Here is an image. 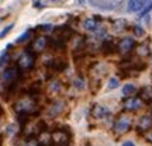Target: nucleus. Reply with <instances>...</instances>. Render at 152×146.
I'll return each mask as SVG.
<instances>
[{
  "instance_id": "11",
  "label": "nucleus",
  "mask_w": 152,
  "mask_h": 146,
  "mask_svg": "<svg viewBox=\"0 0 152 146\" xmlns=\"http://www.w3.org/2000/svg\"><path fill=\"white\" fill-rule=\"evenodd\" d=\"M134 93H135V86H134V84H125V86L123 87V94H124V96L131 97Z\"/></svg>"
},
{
  "instance_id": "17",
  "label": "nucleus",
  "mask_w": 152,
  "mask_h": 146,
  "mask_svg": "<svg viewBox=\"0 0 152 146\" xmlns=\"http://www.w3.org/2000/svg\"><path fill=\"white\" fill-rule=\"evenodd\" d=\"M138 54L140 55H148V48L147 46H140V48H138Z\"/></svg>"
},
{
  "instance_id": "4",
  "label": "nucleus",
  "mask_w": 152,
  "mask_h": 146,
  "mask_svg": "<svg viewBox=\"0 0 152 146\" xmlns=\"http://www.w3.org/2000/svg\"><path fill=\"white\" fill-rule=\"evenodd\" d=\"M142 101L138 97H128L124 101V108L128 111H135V110L141 108Z\"/></svg>"
},
{
  "instance_id": "6",
  "label": "nucleus",
  "mask_w": 152,
  "mask_h": 146,
  "mask_svg": "<svg viewBox=\"0 0 152 146\" xmlns=\"http://www.w3.org/2000/svg\"><path fill=\"white\" fill-rule=\"evenodd\" d=\"M120 51H123V52H130L131 49L134 48V39H131V38H124V39H121V42H120Z\"/></svg>"
},
{
  "instance_id": "15",
  "label": "nucleus",
  "mask_w": 152,
  "mask_h": 146,
  "mask_svg": "<svg viewBox=\"0 0 152 146\" xmlns=\"http://www.w3.org/2000/svg\"><path fill=\"white\" fill-rule=\"evenodd\" d=\"M30 37V31H27V33H24L21 35V37H18V39H17V42L18 44H21V42H24V41H27V38Z\"/></svg>"
},
{
  "instance_id": "7",
  "label": "nucleus",
  "mask_w": 152,
  "mask_h": 146,
  "mask_svg": "<svg viewBox=\"0 0 152 146\" xmlns=\"http://www.w3.org/2000/svg\"><path fill=\"white\" fill-rule=\"evenodd\" d=\"M151 126H152V118L148 117V115L142 117L140 119V122H138V129L140 131H148V129H151Z\"/></svg>"
},
{
  "instance_id": "13",
  "label": "nucleus",
  "mask_w": 152,
  "mask_h": 146,
  "mask_svg": "<svg viewBox=\"0 0 152 146\" xmlns=\"http://www.w3.org/2000/svg\"><path fill=\"white\" fill-rule=\"evenodd\" d=\"M13 27H14V24H9L7 27H4V30H3V31H0V38H4L6 35L11 31V28H13Z\"/></svg>"
},
{
  "instance_id": "19",
  "label": "nucleus",
  "mask_w": 152,
  "mask_h": 146,
  "mask_svg": "<svg viewBox=\"0 0 152 146\" xmlns=\"http://www.w3.org/2000/svg\"><path fill=\"white\" fill-rule=\"evenodd\" d=\"M151 9H152V0H151V3H149V4L147 6V9H145V10H144V11H142V13H141V17H144V16H145V14H147V13H148V11H149V10H151Z\"/></svg>"
},
{
  "instance_id": "1",
  "label": "nucleus",
  "mask_w": 152,
  "mask_h": 146,
  "mask_svg": "<svg viewBox=\"0 0 152 146\" xmlns=\"http://www.w3.org/2000/svg\"><path fill=\"white\" fill-rule=\"evenodd\" d=\"M130 118L128 117H120L117 121H115V124H114V129L117 134H124L127 131L130 129Z\"/></svg>"
},
{
  "instance_id": "9",
  "label": "nucleus",
  "mask_w": 152,
  "mask_h": 146,
  "mask_svg": "<svg viewBox=\"0 0 152 146\" xmlns=\"http://www.w3.org/2000/svg\"><path fill=\"white\" fill-rule=\"evenodd\" d=\"M144 7V0H130L128 1V10L130 11H140Z\"/></svg>"
},
{
  "instance_id": "20",
  "label": "nucleus",
  "mask_w": 152,
  "mask_h": 146,
  "mask_svg": "<svg viewBox=\"0 0 152 146\" xmlns=\"http://www.w3.org/2000/svg\"><path fill=\"white\" fill-rule=\"evenodd\" d=\"M123 146H134V143H132V142H124V143H123Z\"/></svg>"
},
{
  "instance_id": "21",
  "label": "nucleus",
  "mask_w": 152,
  "mask_h": 146,
  "mask_svg": "<svg viewBox=\"0 0 152 146\" xmlns=\"http://www.w3.org/2000/svg\"><path fill=\"white\" fill-rule=\"evenodd\" d=\"M0 113H1V107H0Z\"/></svg>"
},
{
  "instance_id": "3",
  "label": "nucleus",
  "mask_w": 152,
  "mask_h": 146,
  "mask_svg": "<svg viewBox=\"0 0 152 146\" xmlns=\"http://www.w3.org/2000/svg\"><path fill=\"white\" fill-rule=\"evenodd\" d=\"M34 65V55H31L30 52H24L18 59V68L21 69H30Z\"/></svg>"
},
{
  "instance_id": "5",
  "label": "nucleus",
  "mask_w": 152,
  "mask_h": 146,
  "mask_svg": "<svg viewBox=\"0 0 152 146\" xmlns=\"http://www.w3.org/2000/svg\"><path fill=\"white\" fill-rule=\"evenodd\" d=\"M47 44H48V39L45 37H38L34 39V44H33V48L35 52H41L45 46H47Z\"/></svg>"
},
{
  "instance_id": "16",
  "label": "nucleus",
  "mask_w": 152,
  "mask_h": 146,
  "mask_svg": "<svg viewBox=\"0 0 152 146\" xmlns=\"http://www.w3.org/2000/svg\"><path fill=\"white\" fill-rule=\"evenodd\" d=\"M117 86H118V80H117V79H110V81H109V89H115Z\"/></svg>"
},
{
  "instance_id": "8",
  "label": "nucleus",
  "mask_w": 152,
  "mask_h": 146,
  "mask_svg": "<svg viewBox=\"0 0 152 146\" xmlns=\"http://www.w3.org/2000/svg\"><path fill=\"white\" fill-rule=\"evenodd\" d=\"M107 114V110L104 108L103 105H94L92 108V117L93 118H103L104 115Z\"/></svg>"
},
{
  "instance_id": "18",
  "label": "nucleus",
  "mask_w": 152,
  "mask_h": 146,
  "mask_svg": "<svg viewBox=\"0 0 152 146\" xmlns=\"http://www.w3.org/2000/svg\"><path fill=\"white\" fill-rule=\"evenodd\" d=\"M145 139L148 142H152V129H148L147 134H145Z\"/></svg>"
},
{
  "instance_id": "14",
  "label": "nucleus",
  "mask_w": 152,
  "mask_h": 146,
  "mask_svg": "<svg viewBox=\"0 0 152 146\" xmlns=\"http://www.w3.org/2000/svg\"><path fill=\"white\" fill-rule=\"evenodd\" d=\"M132 33L135 34L137 37H142V35H144V30H142L141 27L135 25V27H132Z\"/></svg>"
},
{
  "instance_id": "2",
  "label": "nucleus",
  "mask_w": 152,
  "mask_h": 146,
  "mask_svg": "<svg viewBox=\"0 0 152 146\" xmlns=\"http://www.w3.org/2000/svg\"><path fill=\"white\" fill-rule=\"evenodd\" d=\"M68 135H66L64 131H55V132H52L51 134V141H52V143H55V145L58 146H65L66 143H68Z\"/></svg>"
},
{
  "instance_id": "10",
  "label": "nucleus",
  "mask_w": 152,
  "mask_h": 146,
  "mask_svg": "<svg viewBox=\"0 0 152 146\" xmlns=\"http://www.w3.org/2000/svg\"><path fill=\"white\" fill-rule=\"evenodd\" d=\"M17 72H18V69H17V68H9V69H6V70H4L3 77H4L6 80H13V79L17 76Z\"/></svg>"
},
{
  "instance_id": "12",
  "label": "nucleus",
  "mask_w": 152,
  "mask_h": 146,
  "mask_svg": "<svg viewBox=\"0 0 152 146\" xmlns=\"http://www.w3.org/2000/svg\"><path fill=\"white\" fill-rule=\"evenodd\" d=\"M96 20H93V18H87L86 21H85V28H86L87 31H93V30H96Z\"/></svg>"
},
{
  "instance_id": "22",
  "label": "nucleus",
  "mask_w": 152,
  "mask_h": 146,
  "mask_svg": "<svg viewBox=\"0 0 152 146\" xmlns=\"http://www.w3.org/2000/svg\"><path fill=\"white\" fill-rule=\"evenodd\" d=\"M0 92H1V89H0Z\"/></svg>"
}]
</instances>
